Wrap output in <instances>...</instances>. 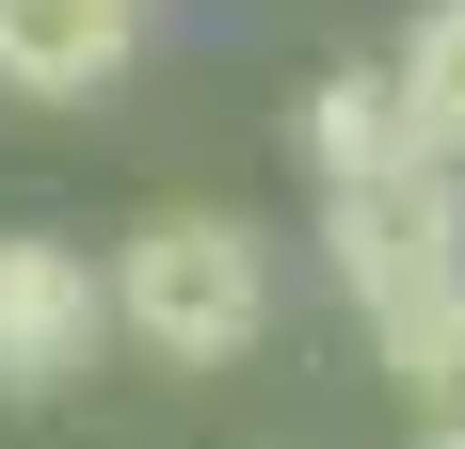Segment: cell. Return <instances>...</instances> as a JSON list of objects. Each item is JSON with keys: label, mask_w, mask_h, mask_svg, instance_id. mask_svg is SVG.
Masks as SVG:
<instances>
[{"label": "cell", "mask_w": 465, "mask_h": 449, "mask_svg": "<svg viewBox=\"0 0 465 449\" xmlns=\"http://www.w3.org/2000/svg\"><path fill=\"white\" fill-rule=\"evenodd\" d=\"M96 337H113V273L81 241H33V224H0V402H48V385H81Z\"/></svg>", "instance_id": "3"}, {"label": "cell", "mask_w": 465, "mask_h": 449, "mask_svg": "<svg viewBox=\"0 0 465 449\" xmlns=\"http://www.w3.org/2000/svg\"><path fill=\"white\" fill-rule=\"evenodd\" d=\"M418 449H465V402H450V417H433V434H418Z\"/></svg>", "instance_id": "7"}, {"label": "cell", "mask_w": 465, "mask_h": 449, "mask_svg": "<svg viewBox=\"0 0 465 449\" xmlns=\"http://www.w3.org/2000/svg\"><path fill=\"white\" fill-rule=\"evenodd\" d=\"M322 257L370 321V354L450 417L465 402V161H418L385 193H322Z\"/></svg>", "instance_id": "1"}, {"label": "cell", "mask_w": 465, "mask_h": 449, "mask_svg": "<svg viewBox=\"0 0 465 449\" xmlns=\"http://www.w3.org/2000/svg\"><path fill=\"white\" fill-rule=\"evenodd\" d=\"M273 321V241L241 209H144L113 257V337H144L161 369H225Z\"/></svg>", "instance_id": "2"}, {"label": "cell", "mask_w": 465, "mask_h": 449, "mask_svg": "<svg viewBox=\"0 0 465 449\" xmlns=\"http://www.w3.org/2000/svg\"><path fill=\"white\" fill-rule=\"evenodd\" d=\"M401 96H418L433 161H465V0H433L418 33H401Z\"/></svg>", "instance_id": "6"}, {"label": "cell", "mask_w": 465, "mask_h": 449, "mask_svg": "<svg viewBox=\"0 0 465 449\" xmlns=\"http://www.w3.org/2000/svg\"><path fill=\"white\" fill-rule=\"evenodd\" d=\"M129 48H144V0H0V96H96V81H129Z\"/></svg>", "instance_id": "4"}, {"label": "cell", "mask_w": 465, "mask_h": 449, "mask_svg": "<svg viewBox=\"0 0 465 449\" xmlns=\"http://www.w3.org/2000/svg\"><path fill=\"white\" fill-rule=\"evenodd\" d=\"M305 161H322V193H385V177H418L433 129H418V96H401V65H337V81L305 96Z\"/></svg>", "instance_id": "5"}]
</instances>
